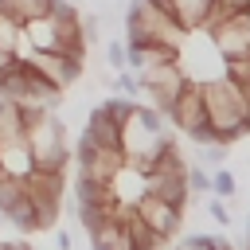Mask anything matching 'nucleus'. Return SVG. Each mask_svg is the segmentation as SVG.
Returning <instances> with one entry per match:
<instances>
[{
	"label": "nucleus",
	"mask_w": 250,
	"mask_h": 250,
	"mask_svg": "<svg viewBox=\"0 0 250 250\" xmlns=\"http://www.w3.org/2000/svg\"><path fill=\"white\" fill-rule=\"evenodd\" d=\"M207 211H211V219H215L219 227H230V211H227L223 199H207Z\"/></svg>",
	"instance_id": "26"
},
{
	"label": "nucleus",
	"mask_w": 250,
	"mask_h": 250,
	"mask_svg": "<svg viewBox=\"0 0 250 250\" xmlns=\"http://www.w3.org/2000/svg\"><path fill=\"white\" fill-rule=\"evenodd\" d=\"M0 172H4V176H12V180H27V176L35 172V164H31V152H27L23 137H20V141L0 145Z\"/></svg>",
	"instance_id": "16"
},
{
	"label": "nucleus",
	"mask_w": 250,
	"mask_h": 250,
	"mask_svg": "<svg viewBox=\"0 0 250 250\" xmlns=\"http://www.w3.org/2000/svg\"><path fill=\"white\" fill-rule=\"evenodd\" d=\"M168 4H172V20L180 23V31H203L215 8V0H168Z\"/></svg>",
	"instance_id": "15"
},
{
	"label": "nucleus",
	"mask_w": 250,
	"mask_h": 250,
	"mask_svg": "<svg viewBox=\"0 0 250 250\" xmlns=\"http://www.w3.org/2000/svg\"><path fill=\"white\" fill-rule=\"evenodd\" d=\"M113 90H121V94L133 102V94H141V86H137V74H133V70H121V74L113 78Z\"/></svg>",
	"instance_id": "24"
},
{
	"label": "nucleus",
	"mask_w": 250,
	"mask_h": 250,
	"mask_svg": "<svg viewBox=\"0 0 250 250\" xmlns=\"http://www.w3.org/2000/svg\"><path fill=\"white\" fill-rule=\"evenodd\" d=\"M176 66L184 70V78L191 86H207V82H223L227 78V59L215 51L211 31H188L184 47L176 51Z\"/></svg>",
	"instance_id": "5"
},
{
	"label": "nucleus",
	"mask_w": 250,
	"mask_h": 250,
	"mask_svg": "<svg viewBox=\"0 0 250 250\" xmlns=\"http://www.w3.org/2000/svg\"><path fill=\"white\" fill-rule=\"evenodd\" d=\"M62 4H74V0H62Z\"/></svg>",
	"instance_id": "31"
},
{
	"label": "nucleus",
	"mask_w": 250,
	"mask_h": 250,
	"mask_svg": "<svg viewBox=\"0 0 250 250\" xmlns=\"http://www.w3.org/2000/svg\"><path fill=\"white\" fill-rule=\"evenodd\" d=\"M188 39V31H180V23L164 12H156L148 0H133L129 16H125V43H148V47H164V51H180Z\"/></svg>",
	"instance_id": "4"
},
{
	"label": "nucleus",
	"mask_w": 250,
	"mask_h": 250,
	"mask_svg": "<svg viewBox=\"0 0 250 250\" xmlns=\"http://www.w3.org/2000/svg\"><path fill=\"white\" fill-rule=\"evenodd\" d=\"M211 191H215V199H230V195L238 191V184H234V176H230L227 168H215V176H211Z\"/></svg>",
	"instance_id": "22"
},
{
	"label": "nucleus",
	"mask_w": 250,
	"mask_h": 250,
	"mask_svg": "<svg viewBox=\"0 0 250 250\" xmlns=\"http://www.w3.org/2000/svg\"><path fill=\"white\" fill-rule=\"evenodd\" d=\"M145 188H148V195H152V199H160V203H168V207L184 211V203H188V164H184V156H180L176 141L160 152L156 168L145 176Z\"/></svg>",
	"instance_id": "6"
},
{
	"label": "nucleus",
	"mask_w": 250,
	"mask_h": 250,
	"mask_svg": "<svg viewBox=\"0 0 250 250\" xmlns=\"http://www.w3.org/2000/svg\"><path fill=\"white\" fill-rule=\"evenodd\" d=\"M137 86H141V94H148V109H156L160 117H168V109H172V102L184 94V86H188V78H184V70L176 66V59L172 62H156V66H148V70H141L137 74Z\"/></svg>",
	"instance_id": "8"
},
{
	"label": "nucleus",
	"mask_w": 250,
	"mask_h": 250,
	"mask_svg": "<svg viewBox=\"0 0 250 250\" xmlns=\"http://www.w3.org/2000/svg\"><path fill=\"white\" fill-rule=\"evenodd\" d=\"M20 43H23V27H20L16 20H8V16H0V55L16 59Z\"/></svg>",
	"instance_id": "21"
},
{
	"label": "nucleus",
	"mask_w": 250,
	"mask_h": 250,
	"mask_svg": "<svg viewBox=\"0 0 250 250\" xmlns=\"http://www.w3.org/2000/svg\"><path fill=\"white\" fill-rule=\"evenodd\" d=\"M133 215H137L156 238H164V242L180 230V219H184V211H176V207H168V203H160V199H152V195H145V199L133 207Z\"/></svg>",
	"instance_id": "13"
},
{
	"label": "nucleus",
	"mask_w": 250,
	"mask_h": 250,
	"mask_svg": "<svg viewBox=\"0 0 250 250\" xmlns=\"http://www.w3.org/2000/svg\"><path fill=\"white\" fill-rule=\"evenodd\" d=\"M117 223L125 227V238H129V250H160L164 246V238H156L137 215H133V207H121L117 211Z\"/></svg>",
	"instance_id": "17"
},
{
	"label": "nucleus",
	"mask_w": 250,
	"mask_h": 250,
	"mask_svg": "<svg viewBox=\"0 0 250 250\" xmlns=\"http://www.w3.org/2000/svg\"><path fill=\"white\" fill-rule=\"evenodd\" d=\"M86 234H90V250H129L125 227H121L117 219H109V223H102V227H94V230H86Z\"/></svg>",
	"instance_id": "19"
},
{
	"label": "nucleus",
	"mask_w": 250,
	"mask_h": 250,
	"mask_svg": "<svg viewBox=\"0 0 250 250\" xmlns=\"http://www.w3.org/2000/svg\"><path fill=\"white\" fill-rule=\"evenodd\" d=\"M20 250H31V246H27V242H23V246H20Z\"/></svg>",
	"instance_id": "30"
},
{
	"label": "nucleus",
	"mask_w": 250,
	"mask_h": 250,
	"mask_svg": "<svg viewBox=\"0 0 250 250\" xmlns=\"http://www.w3.org/2000/svg\"><path fill=\"white\" fill-rule=\"evenodd\" d=\"M51 8H55V0H0V16L16 20L20 27L31 23V20H39V16H47Z\"/></svg>",
	"instance_id": "18"
},
{
	"label": "nucleus",
	"mask_w": 250,
	"mask_h": 250,
	"mask_svg": "<svg viewBox=\"0 0 250 250\" xmlns=\"http://www.w3.org/2000/svg\"><path fill=\"white\" fill-rule=\"evenodd\" d=\"M203 160H207V164H215V168H223L227 148H223V145H207V148H203Z\"/></svg>",
	"instance_id": "27"
},
{
	"label": "nucleus",
	"mask_w": 250,
	"mask_h": 250,
	"mask_svg": "<svg viewBox=\"0 0 250 250\" xmlns=\"http://www.w3.org/2000/svg\"><path fill=\"white\" fill-rule=\"evenodd\" d=\"M203 90V109H207V125L215 133V145L230 148L234 141H242L250 133V102L238 94V86L223 82H207Z\"/></svg>",
	"instance_id": "2"
},
{
	"label": "nucleus",
	"mask_w": 250,
	"mask_h": 250,
	"mask_svg": "<svg viewBox=\"0 0 250 250\" xmlns=\"http://www.w3.org/2000/svg\"><path fill=\"white\" fill-rule=\"evenodd\" d=\"M20 137H23V109L16 102H4L0 98V145L20 141Z\"/></svg>",
	"instance_id": "20"
},
{
	"label": "nucleus",
	"mask_w": 250,
	"mask_h": 250,
	"mask_svg": "<svg viewBox=\"0 0 250 250\" xmlns=\"http://www.w3.org/2000/svg\"><path fill=\"white\" fill-rule=\"evenodd\" d=\"M74 156H78V180H86V184H109L125 164L117 148H98L86 137H78V152Z\"/></svg>",
	"instance_id": "9"
},
{
	"label": "nucleus",
	"mask_w": 250,
	"mask_h": 250,
	"mask_svg": "<svg viewBox=\"0 0 250 250\" xmlns=\"http://www.w3.org/2000/svg\"><path fill=\"white\" fill-rule=\"evenodd\" d=\"M211 43L223 59H242L250 55V8L246 12H234L230 20L215 23L211 27Z\"/></svg>",
	"instance_id": "11"
},
{
	"label": "nucleus",
	"mask_w": 250,
	"mask_h": 250,
	"mask_svg": "<svg viewBox=\"0 0 250 250\" xmlns=\"http://www.w3.org/2000/svg\"><path fill=\"white\" fill-rule=\"evenodd\" d=\"M109 191H113L117 207H137V203L148 195V188H145V176H137V172H133V168H125V164H121V172L109 180Z\"/></svg>",
	"instance_id": "14"
},
{
	"label": "nucleus",
	"mask_w": 250,
	"mask_h": 250,
	"mask_svg": "<svg viewBox=\"0 0 250 250\" xmlns=\"http://www.w3.org/2000/svg\"><path fill=\"white\" fill-rule=\"evenodd\" d=\"M62 188H66V172H31L23 180V191H27L31 215H35V230H51L59 223Z\"/></svg>",
	"instance_id": "7"
},
{
	"label": "nucleus",
	"mask_w": 250,
	"mask_h": 250,
	"mask_svg": "<svg viewBox=\"0 0 250 250\" xmlns=\"http://www.w3.org/2000/svg\"><path fill=\"white\" fill-rule=\"evenodd\" d=\"M8 66H12V59H8V55H0V74H4Z\"/></svg>",
	"instance_id": "29"
},
{
	"label": "nucleus",
	"mask_w": 250,
	"mask_h": 250,
	"mask_svg": "<svg viewBox=\"0 0 250 250\" xmlns=\"http://www.w3.org/2000/svg\"><path fill=\"white\" fill-rule=\"evenodd\" d=\"M105 59H109V66L121 74V70H125V43H109V47H105Z\"/></svg>",
	"instance_id": "25"
},
{
	"label": "nucleus",
	"mask_w": 250,
	"mask_h": 250,
	"mask_svg": "<svg viewBox=\"0 0 250 250\" xmlns=\"http://www.w3.org/2000/svg\"><path fill=\"white\" fill-rule=\"evenodd\" d=\"M168 145H172V137L164 133L160 113L133 102L129 117L121 121V160H125V168H133L137 176H148Z\"/></svg>",
	"instance_id": "1"
},
{
	"label": "nucleus",
	"mask_w": 250,
	"mask_h": 250,
	"mask_svg": "<svg viewBox=\"0 0 250 250\" xmlns=\"http://www.w3.org/2000/svg\"><path fill=\"white\" fill-rule=\"evenodd\" d=\"M55 242H59V250H70V234H66V230H59V234H55Z\"/></svg>",
	"instance_id": "28"
},
{
	"label": "nucleus",
	"mask_w": 250,
	"mask_h": 250,
	"mask_svg": "<svg viewBox=\"0 0 250 250\" xmlns=\"http://www.w3.org/2000/svg\"><path fill=\"white\" fill-rule=\"evenodd\" d=\"M39 78H47L59 94L62 90H70L74 82H78V74H82V62L78 59H70V55H55V51H39V55H27L23 59Z\"/></svg>",
	"instance_id": "10"
},
{
	"label": "nucleus",
	"mask_w": 250,
	"mask_h": 250,
	"mask_svg": "<svg viewBox=\"0 0 250 250\" xmlns=\"http://www.w3.org/2000/svg\"><path fill=\"white\" fill-rule=\"evenodd\" d=\"M191 191H195V195H207V191H211V176H207L199 164L188 168V195H191Z\"/></svg>",
	"instance_id": "23"
},
{
	"label": "nucleus",
	"mask_w": 250,
	"mask_h": 250,
	"mask_svg": "<svg viewBox=\"0 0 250 250\" xmlns=\"http://www.w3.org/2000/svg\"><path fill=\"white\" fill-rule=\"evenodd\" d=\"M168 121L180 129V133H195V129H203L207 125V109H203V90L199 86H184V94L172 102V109H168Z\"/></svg>",
	"instance_id": "12"
},
{
	"label": "nucleus",
	"mask_w": 250,
	"mask_h": 250,
	"mask_svg": "<svg viewBox=\"0 0 250 250\" xmlns=\"http://www.w3.org/2000/svg\"><path fill=\"white\" fill-rule=\"evenodd\" d=\"M23 145L31 152L35 172H66L70 148H66V129L55 117V109H23Z\"/></svg>",
	"instance_id": "3"
}]
</instances>
